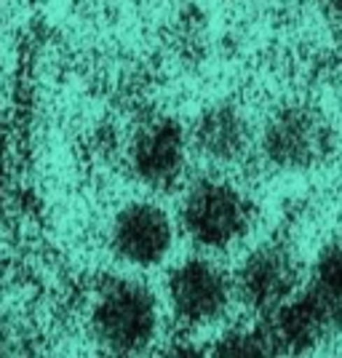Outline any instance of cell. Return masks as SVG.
Instances as JSON below:
<instances>
[{
  "label": "cell",
  "instance_id": "2",
  "mask_svg": "<svg viewBox=\"0 0 342 358\" xmlns=\"http://www.w3.org/2000/svg\"><path fill=\"white\" fill-rule=\"evenodd\" d=\"M179 220L195 246L225 252L249 236L254 206L236 185L225 179H195L182 198Z\"/></svg>",
  "mask_w": 342,
  "mask_h": 358
},
{
  "label": "cell",
  "instance_id": "11",
  "mask_svg": "<svg viewBox=\"0 0 342 358\" xmlns=\"http://www.w3.org/2000/svg\"><path fill=\"white\" fill-rule=\"evenodd\" d=\"M217 356H273V348L268 343V334L262 327L233 329L227 331L220 343L214 345Z\"/></svg>",
  "mask_w": 342,
  "mask_h": 358
},
{
  "label": "cell",
  "instance_id": "5",
  "mask_svg": "<svg viewBox=\"0 0 342 358\" xmlns=\"http://www.w3.org/2000/svg\"><path fill=\"white\" fill-rule=\"evenodd\" d=\"M166 292L179 321L201 327L222 318L233 297V284L214 262L190 257L169 273Z\"/></svg>",
  "mask_w": 342,
  "mask_h": 358
},
{
  "label": "cell",
  "instance_id": "7",
  "mask_svg": "<svg viewBox=\"0 0 342 358\" xmlns=\"http://www.w3.org/2000/svg\"><path fill=\"white\" fill-rule=\"evenodd\" d=\"M174 230L164 209L155 203L136 201L118 211L113 230H110V246L115 257L136 268H152L164 262L171 252Z\"/></svg>",
  "mask_w": 342,
  "mask_h": 358
},
{
  "label": "cell",
  "instance_id": "4",
  "mask_svg": "<svg viewBox=\"0 0 342 358\" xmlns=\"http://www.w3.org/2000/svg\"><path fill=\"white\" fill-rule=\"evenodd\" d=\"M299 268L292 249L281 241L257 246L236 273V294L257 313H270L297 292Z\"/></svg>",
  "mask_w": 342,
  "mask_h": 358
},
{
  "label": "cell",
  "instance_id": "9",
  "mask_svg": "<svg viewBox=\"0 0 342 358\" xmlns=\"http://www.w3.org/2000/svg\"><path fill=\"white\" fill-rule=\"evenodd\" d=\"M195 148L206 158L220 164H233L249 148V123L238 107L214 105L195 123Z\"/></svg>",
  "mask_w": 342,
  "mask_h": 358
},
{
  "label": "cell",
  "instance_id": "10",
  "mask_svg": "<svg viewBox=\"0 0 342 358\" xmlns=\"http://www.w3.org/2000/svg\"><path fill=\"white\" fill-rule=\"evenodd\" d=\"M308 289L329 315L334 334L342 331V241H329L315 257Z\"/></svg>",
  "mask_w": 342,
  "mask_h": 358
},
{
  "label": "cell",
  "instance_id": "8",
  "mask_svg": "<svg viewBox=\"0 0 342 358\" xmlns=\"http://www.w3.org/2000/svg\"><path fill=\"white\" fill-rule=\"evenodd\" d=\"M262 329L268 334L273 356H305L334 334L329 315L311 294V289L294 292L292 297L265 313Z\"/></svg>",
  "mask_w": 342,
  "mask_h": 358
},
{
  "label": "cell",
  "instance_id": "6",
  "mask_svg": "<svg viewBox=\"0 0 342 358\" xmlns=\"http://www.w3.org/2000/svg\"><path fill=\"white\" fill-rule=\"evenodd\" d=\"M187 139L174 118H155L145 123L131 142V171L152 190H171L185 171Z\"/></svg>",
  "mask_w": 342,
  "mask_h": 358
},
{
  "label": "cell",
  "instance_id": "3",
  "mask_svg": "<svg viewBox=\"0 0 342 358\" xmlns=\"http://www.w3.org/2000/svg\"><path fill=\"white\" fill-rule=\"evenodd\" d=\"M332 145L329 126L308 107H283L262 131V155L281 171H305L324 161Z\"/></svg>",
  "mask_w": 342,
  "mask_h": 358
},
{
  "label": "cell",
  "instance_id": "12",
  "mask_svg": "<svg viewBox=\"0 0 342 358\" xmlns=\"http://www.w3.org/2000/svg\"><path fill=\"white\" fill-rule=\"evenodd\" d=\"M329 6H332V16H334V22H337V27H340V30H342V0H332Z\"/></svg>",
  "mask_w": 342,
  "mask_h": 358
},
{
  "label": "cell",
  "instance_id": "1",
  "mask_svg": "<svg viewBox=\"0 0 342 358\" xmlns=\"http://www.w3.org/2000/svg\"><path fill=\"white\" fill-rule=\"evenodd\" d=\"M158 327L155 294L134 278H107L91 305V331L104 350L131 356L145 350Z\"/></svg>",
  "mask_w": 342,
  "mask_h": 358
}]
</instances>
